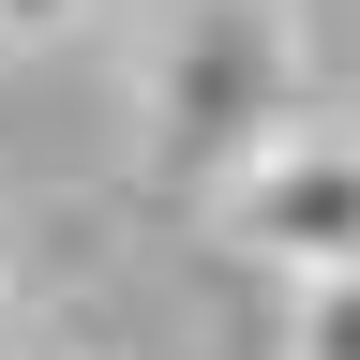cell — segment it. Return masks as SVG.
<instances>
[{
  "mask_svg": "<svg viewBox=\"0 0 360 360\" xmlns=\"http://www.w3.org/2000/svg\"><path fill=\"white\" fill-rule=\"evenodd\" d=\"M285 30L255 15V0H225V45L180 30L165 60H150V165L165 180H240L270 135H285Z\"/></svg>",
  "mask_w": 360,
  "mask_h": 360,
  "instance_id": "6da1fadb",
  "label": "cell"
},
{
  "mask_svg": "<svg viewBox=\"0 0 360 360\" xmlns=\"http://www.w3.org/2000/svg\"><path fill=\"white\" fill-rule=\"evenodd\" d=\"M225 240H240L255 270H360V135L330 120H285L270 150L225 180Z\"/></svg>",
  "mask_w": 360,
  "mask_h": 360,
  "instance_id": "7a4b0ae2",
  "label": "cell"
},
{
  "mask_svg": "<svg viewBox=\"0 0 360 360\" xmlns=\"http://www.w3.org/2000/svg\"><path fill=\"white\" fill-rule=\"evenodd\" d=\"M285 360H360V270H300L285 285Z\"/></svg>",
  "mask_w": 360,
  "mask_h": 360,
  "instance_id": "3957f363",
  "label": "cell"
},
{
  "mask_svg": "<svg viewBox=\"0 0 360 360\" xmlns=\"http://www.w3.org/2000/svg\"><path fill=\"white\" fill-rule=\"evenodd\" d=\"M45 30H75V0H0V45H45Z\"/></svg>",
  "mask_w": 360,
  "mask_h": 360,
  "instance_id": "277c9868",
  "label": "cell"
}]
</instances>
